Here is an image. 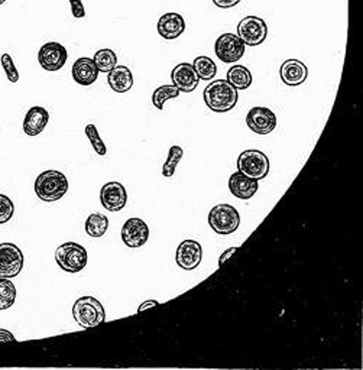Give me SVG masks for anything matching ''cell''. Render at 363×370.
<instances>
[{
	"label": "cell",
	"mask_w": 363,
	"mask_h": 370,
	"mask_svg": "<svg viewBox=\"0 0 363 370\" xmlns=\"http://www.w3.org/2000/svg\"><path fill=\"white\" fill-rule=\"evenodd\" d=\"M206 106L216 113H226L238 104V90L228 80L211 82L203 93Z\"/></svg>",
	"instance_id": "cell-1"
},
{
	"label": "cell",
	"mask_w": 363,
	"mask_h": 370,
	"mask_svg": "<svg viewBox=\"0 0 363 370\" xmlns=\"http://www.w3.org/2000/svg\"><path fill=\"white\" fill-rule=\"evenodd\" d=\"M68 179L67 176L55 169H48L40 174L35 179V193L40 200L45 203H54L61 200L68 191Z\"/></svg>",
	"instance_id": "cell-2"
},
{
	"label": "cell",
	"mask_w": 363,
	"mask_h": 370,
	"mask_svg": "<svg viewBox=\"0 0 363 370\" xmlns=\"http://www.w3.org/2000/svg\"><path fill=\"white\" fill-rule=\"evenodd\" d=\"M87 250L76 242H67L55 250V261L58 267L68 274H79L87 265Z\"/></svg>",
	"instance_id": "cell-3"
},
{
	"label": "cell",
	"mask_w": 363,
	"mask_h": 370,
	"mask_svg": "<svg viewBox=\"0 0 363 370\" xmlns=\"http://www.w3.org/2000/svg\"><path fill=\"white\" fill-rule=\"evenodd\" d=\"M72 317L80 327L93 328L106 321V311L94 297H82L72 307Z\"/></svg>",
	"instance_id": "cell-4"
},
{
	"label": "cell",
	"mask_w": 363,
	"mask_h": 370,
	"mask_svg": "<svg viewBox=\"0 0 363 370\" xmlns=\"http://www.w3.org/2000/svg\"><path fill=\"white\" fill-rule=\"evenodd\" d=\"M208 225L217 235H232L240 226V214L230 204H217L208 213Z\"/></svg>",
	"instance_id": "cell-5"
},
{
	"label": "cell",
	"mask_w": 363,
	"mask_h": 370,
	"mask_svg": "<svg viewBox=\"0 0 363 370\" xmlns=\"http://www.w3.org/2000/svg\"><path fill=\"white\" fill-rule=\"evenodd\" d=\"M238 169L243 175L253 179H264L269 172L268 157L257 150L243 151L238 158Z\"/></svg>",
	"instance_id": "cell-6"
},
{
	"label": "cell",
	"mask_w": 363,
	"mask_h": 370,
	"mask_svg": "<svg viewBox=\"0 0 363 370\" xmlns=\"http://www.w3.org/2000/svg\"><path fill=\"white\" fill-rule=\"evenodd\" d=\"M238 36L247 47L261 45L268 36V25L262 18L246 16L238 25Z\"/></svg>",
	"instance_id": "cell-7"
},
{
	"label": "cell",
	"mask_w": 363,
	"mask_h": 370,
	"mask_svg": "<svg viewBox=\"0 0 363 370\" xmlns=\"http://www.w3.org/2000/svg\"><path fill=\"white\" fill-rule=\"evenodd\" d=\"M25 264L22 250L13 243H0V278H16Z\"/></svg>",
	"instance_id": "cell-8"
},
{
	"label": "cell",
	"mask_w": 363,
	"mask_h": 370,
	"mask_svg": "<svg viewBox=\"0 0 363 370\" xmlns=\"http://www.w3.org/2000/svg\"><path fill=\"white\" fill-rule=\"evenodd\" d=\"M245 44L240 41L238 35L223 33L217 38L214 44V52L220 61L232 64L239 61L245 55Z\"/></svg>",
	"instance_id": "cell-9"
},
{
	"label": "cell",
	"mask_w": 363,
	"mask_h": 370,
	"mask_svg": "<svg viewBox=\"0 0 363 370\" xmlns=\"http://www.w3.org/2000/svg\"><path fill=\"white\" fill-rule=\"evenodd\" d=\"M278 119L268 107H252L246 115L247 128L258 135H268L277 128Z\"/></svg>",
	"instance_id": "cell-10"
},
{
	"label": "cell",
	"mask_w": 363,
	"mask_h": 370,
	"mask_svg": "<svg viewBox=\"0 0 363 370\" xmlns=\"http://www.w3.org/2000/svg\"><path fill=\"white\" fill-rule=\"evenodd\" d=\"M100 203L107 211H121L128 203V191L118 181L107 182L100 190Z\"/></svg>",
	"instance_id": "cell-11"
},
{
	"label": "cell",
	"mask_w": 363,
	"mask_h": 370,
	"mask_svg": "<svg viewBox=\"0 0 363 370\" xmlns=\"http://www.w3.org/2000/svg\"><path fill=\"white\" fill-rule=\"evenodd\" d=\"M150 239V228L142 218L132 217L122 228V240L128 247H142Z\"/></svg>",
	"instance_id": "cell-12"
},
{
	"label": "cell",
	"mask_w": 363,
	"mask_h": 370,
	"mask_svg": "<svg viewBox=\"0 0 363 370\" xmlns=\"http://www.w3.org/2000/svg\"><path fill=\"white\" fill-rule=\"evenodd\" d=\"M201 259H203V247L199 242L184 240L179 243L175 253V261L181 269H186V271L196 269L201 264Z\"/></svg>",
	"instance_id": "cell-13"
},
{
	"label": "cell",
	"mask_w": 363,
	"mask_h": 370,
	"mask_svg": "<svg viewBox=\"0 0 363 370\" xmlns=\"http://www.w3.org/2000/svg\"><path fill=\"white\" fill-rule=\"evenodd\" d=\"M68 58V52L65 47L58 43H47L41 47L38 52V61L41 67L47 71H58L61 69Z\"/></svg>",
	"instance_id": "cell-14"
},
{
	"label": "cell",
	"mask_w": 363,
	"mask_h": 370,
	"mask_svg": "<svg viewBox=\"0 0 363 370\" xmlns=\"http://www.w3.org/2000/svg\"><path fill=\"white\" fill-rule=\"evenodd\" d=\"M172 84L181 91V93H191L199 86V76L193 67V64L181 62L178 64L172 72H171Z\"/></svg>",
	"instance_id": "cell-15"
},
{
	"label": "cell",
	"mask_w": 363,
	"mask_h": 370,
	"mask_svg": "<svg viewBox=\"0 0 363 370\" xmlns=\"http://www.w3.org/2000/svg\"><path fill=\"white\" fill-rule=\"evenodd\" d=\"M279 76L285 86L297 87L306 83L308 77V68L300 60H286L279 68Z\"/></svg>",
	"instance_id": "cell-16"
},
{
	"label": "cell",
	"mask_w": 363,
	"mask_h": 370,
	"mask_svg": "<svg viewBox=\"0 0 363 370\" xmlns=\"http://www.w3.org/2000/svg\"><path fill=\"white\" fill-rule=\"evenodd\" d=\"M259 189V184L257 179L249 178L242 172H235L229 178V190L230 193L240 200H249L257 194Z\"/></svg>",
	"instance_id": "cell-17"
},
{
	"label": "cell",
	"mask_w": 363,
	"mask_h": 370,
	"mask_svg": "<svg viewBox=\"0 0 363 370\" xmlns=\"http://www.w3.org/2000/svg\"><path fill=\"white\" fill-rule=\"evenodd\" d=\"M50 122V113L41 106H33L28 110L23 119V132L28 136H38L43 133Z\"/></svg>",
	"instance_id": "cell-18"
},
{
	"label": "cell",
	"mask_w": 363,
	"mask_h": 370,
	"mask_svg": "<svg viewBox=\"0 0 363 370\" xmlns=\"http://www.w3.org/2000/svg\"><path fill=\"white\" fill-rule=\"evenodd\" d=\"M186 32V21L179 13L168 12L158 21V33L164 40H177Z\"/></svg>",
	"instance_id": "cell-19"
},
{
	"label": "cell",
	"mask_w": 363,
	"mask_h": 370,
	"mask_svg": "<svg viewBox=\"0 0 363 370\" xmlns=\"http://www.w3.org/2000/svg\"><path fill=\"white\" fill-rule=\"evenodd\" d=\"M72 79L80 86H91L97 77H99V69L93 61V58H79L74 64H72Z\"/></svg>",
	"instance_id": "cell-20"
},
{
	"label": "cell",
	"mask_w": 363,
	"mask_h": 370,
	"mask_svg": "<svg viewBox=\"0 0 363 370\" xmlns=\"http://www.w3.org/2000/svg\"><path fill=\"white\" fill-rule=\"evenodd\" d=\"M107 83L116 93H128L133 86V74L126 65H116L107 72Z\"/></svg>",
	"instance_id": "cell-21"
},
{
	"label": "cell",
	"mask_w": 363,
	"mask_h": 370,
	"mask_svg": "<svg viewBox=\"0 0 363 370\" xmlns=\"http://www.w3.org/2000/svg\"><path fill=\"white\" fill-rule=\"evenodd\" d=\"M228 82L236 90H246L252 84V74L243 65H235L228 71Z\"/></svg>",
	"instance_id": "cell-22"
},
{
	"label": "cell",
	"mask_w": 363,
	"mask_h": 370,
	"mask_svg": "<svg viewBox=\"0 0 363 370\" xmlns=\"http://www.w3.org/2000/svg\"><path fill=\"white\" fill-rule=\"evenodd\" d=\"M108 229V218L100 213H93L86 220V233L90 237H101Z\"/></svg>",
	"instance_id": "cell-23"
},
{
	"label": "cell",
	"mask_w": 363,
	"mask_h": 370,
	"mask_svg": "<svg viewBox=\"0 0 363 370\" xmlns=\"http://www.w3.org/2000/svg\"><path fill=\"white\" fill-rule=\"evenodd\" d=\"M193 67H194V69L197 72L199 79H201L204 82L213 80L216 77V74H217L216 62L210 57H206V55L194 58Z\"/></svg>",
	"instance_id": "cell-24"
},
{
	"label": "cell",
	"mask_w": 363,
	"mask_h": 370,
	"mask_svg": "<svg viewBox=\"0 0 363 370\" xmlns=\"http://www.w3.org/2000/svg\"><path fill=\"white\" fill-rule=\"evenodd\" d=\"M99 72H111L116 65H118V55L113 50H100L96 52L93 58Z\"/></svg>",
	"instance_id": "cell-25"
},
{
	"label": "cell",
	"mask_w": 363,
	"mask_h": 370,
	"mask_svg": "<svg viewBox=\"0 0 363 370\" xmlns=\"http://www.w3.org/2000/svg\"><path fill=\"white\" fill-rule=\"evenodd\" d=\"M16 301V286L9 278H0V310L11 308Z\"/></svg>",
	"instance_id": "cell-26"
},
{
	"label": "cell",
	"mask_w": 363,
	"mask_h": 370,
	"mask_svg": "<svg viewBox=\"0 0 363 370\" xmlns=\"http://www.w3.org/2000/svg\"><path fill=\"white\" fill-rule=\"evenodd\" d=\"M183 157H184L183 147L178 146V145H174V146L169 147L168 158H167L165 164L162 165V175L165 178L174 176V174L177 171V167H178V162L181 161V158H183Z\"/></svg>",
	"instance_id": "cell-27"
},
{
	"label": "cell",
	"mask_w": 363,
	"mask_h": 370,
	"mask_svg": "<svg viewBox=\"0 0 363 370\" xmlns=\"http://www.w3.org/2000/svg\"><path fill=\"white\" fill-rule=\"evenodd\" d=\"M179 93H181V91H179L174 84L161 86V87H158V89L154 91V94H152V104H154L158 110H162L165 101L169 100V99L178 97Z\"/></svg>",
	"instance_id": "cell-28"
},
{
	"label": "cell",
	"mask_w": 363,
	"mask_h": 370,
	"mask_svg": "<svg viewBox=\"0 0 363 370\" xmlns=\"http://www.w3.org/2000/svg\"><path fill=\"white\" fill-rule=\"evenodd\" d=\"M86 136L89 138V140H90V143H91V146H93V150H94V152H96L97 155L104 157V155L107 154V147H106L104 142L100 139L99 132H97V128H96L94 125L90 123V125L86 126Z\"/></svg>",
	"instance_id": "cell-29"
},
{
	"label": "cell",
	"mask_w": 363,
	"mask_h": 370,
	"mask_svg": "<svg viewBox=\"0 0 363 370\" xmlns=\"http://www.w3.org/2000/svg\"><path fill=\"white\" fill-rule=\"evenodd\" d=\"M13 214H15L13 201L8 196L0 194V225L8 223L9 220H12Z\"/></svg>",
	"instance_id": "cell-30"
},
{
	"label": "cell",
	"mask_w": 363,
	"mask_h": 370,
	"mask_svg": "<svg viewBox=\"0 0 363 370\" xmlns=\"http://www.w3.org/2000/svg\"><path fill=\"white\" fill-rule=\"evenodd\" d=\"M0 64H2V68L5 69L6 77L11 83H18L19 82V72L15 67V62L12 60V57L9 54H4L0 57Z\"/></svg>",
	"instance_id": "cell-31"
},
{
	"label": "cell",
	"mask_w": 363,
	"mask_h": 370,
	"mask_svg": "<svg viewBox=\"0 0 363 370\" xmlns=\"http://www.w3.org/2000/svg\"><path fill=\"white\" fill-rule=\"evenodd\" d=\"M69 6H71V13L74 18L82 19L86 16V9L83 6L82 0H69Z\"/></svg>",
	"instance_id": "cell-32"
},
{
	"label": "cell",
	"mask_w": 363,
	"mask_h": 370,
	"mask_svg": "<svg viewBox=\"0 0 363 370\" xmlns=\"http://www.w3.org/2000/svg\"><path fill=\"white\" fill-rule=\"evenodd\" d=\"M242 0H213V4L220 8V9H229V8H235L236 5H239Z\"/></svg>",
	"instance_id": "cell-33"
},
{
	"label": "cell",
	"mask_w": 363,
	"mask_h": 370,
	"mask_svg": "<svg viewBox=\"0 0 363 370\" xmlns=\"http://www.w3.org/2000/svg\"><path fill=\"white\" fill-rule=\"evenodd\" d=\"M8 342H16V337L11 331L0 328V343H8Z\"/></svg>",
	"instance_id": "cell-34"
},
{
	"label": "cell",
	"mask_w": 363,
	"mask_h": 370,
	"mask_svg": "<svg viewBox=\"0 0 363 370\" xmlns=\"http://www.w3.org/2000/svg\"><path fill=\"white\" fill-rule=\"evenodd\" d=\"M236 252H238V247H230V249L225 250L223 254H222L220 259H219V267H223V265L228 262V259H230Z\"/></svg>",
	"instance_id": "cell-35"
},
{
	"label": "cell",
	"mask_w": 363,
	"mask_h": 370,
	"mask_svg": "<svg viewBox=\"0 0 363 370\" xmlns=\"http://www.w3.org/2000/svg\"><path fill=\"white\" fill-rule=\"evenodd\" d=\"M157 305H160V303H158V301H155V300L147 301V303H143L142 305H139V308H138V313H142V311H145V310H147V308H151V307H157Z\"/></svg>",
	"instance_id": "cell-36"
},
{
	"label": "cell",
	"mask_w": 363,
	"mask_h": 370,
	"mask_svg": "<svg viewBox=\"0 0 363 370\" xmlns=\"http://www.w3.org/2000/svg\"><path fill=\"white\" fill-rule=\"evenodd\" d=\"M6 2V0H0V5H4Z\"/></svg>",
	"instance_id": "cell-37"
}]
</instances>
